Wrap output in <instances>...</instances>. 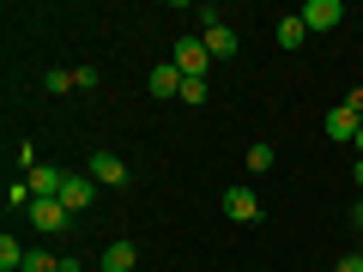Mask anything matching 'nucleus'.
Returning a JSON list of instances; mask_svg holds the SVG:
<instances>
[{"label":"nucleus","mask_w":363,"mask_h":272,"mask_svg":"<svg viewBox=\"0 0 363 272\" xmlns=\"http://www.w3.org/2000/svg\"><path fill=\"white\" fill-rule=\"evenodd\" d=\"M30 230H43V236H55V230H67V218H73V212L61 206V200H30Z\"/></svg>","instance_id":"6"},{"label":"nucleus","mask_w":363,"mask_h":272,"mask_svg":"<svg viewBox=\"0 0 363 272\" xmlns=\"http://www.w3.org/2000/svg\"><path fill=\"white\" fill-rule=\"evenodd\" d=\"M339 18H345L339 0H309V6H303V25L309 30H339Z\"/></svg>","instance_id":"10"},{"label":"nucleus","mask_w":363,"mask_h":272,"mask_svg":"<svg viewBox=\"0 0 363 272\" xmlns=\"http://www.w3.org/2000/svg\"><path fill=\"white\" fill-rule=\"evenodd\" d=\"M97 266H104V272H133V266H140V248H133V242H109Z\"/></svg>","instance_id":"11"},{"label":"nucleus","mask_w":363,"mask_h":272,"mask_svg":"<svg viewBox=\"0 0 363 272\" xmlns=\"http://www.w3.org/2000/svg\"><path fill=\"white\" fill-rule=\"evenodd\" d=\"M272 164H279V157H272V145H267V140H255V145H248V169H255V176H267Z\"/></svg>","instance_id":"14"},{"label":"nucleus","mask_w":363,"mask_h":272,"mask_svg":"<svg viewBox=\"0 0 363 272\" xmlns=\"http://www.w3.org/2000/svg\"><path fill=\"white\" fill-rule=\"evenodd\" d=\"M357 128H363V115H351L345 103H333V109L321 115V133H327L333 145H351V140H357Z\"/></svg>","instance_id":"4"},{"label":"nucleus","mask_w":363,"mask_h":272,"mask_svg":"<svg viewBox=\"0 0 363 272\" xmlns=\"http://www.w3.org/2000/svg\"><path fill=\"white\" fill-rule=\"evenodd\" d=\"M351 230H357V242H363V194L351 200Z\"/></svg>","instance_id":"19"},{"label":"nucleus","mask_w":363,"mask_h":272,"mask_svg":"<svg viewBox=\"0 0 363 272\" xmlns=\"http://www.w3.org/2000/svg\"><path fill=\"white\" fill-rule=\"evenodd\" d=\"M182 103H194V109L206 103V79H188V85H182Z\"/></svg>","instance_id":"17"},{"label":"nucleus","mask_w":363,"mask_h":272,"mask_svg":"<svg viewBox=\"0 0 363 272\" xmlns=\"http://www.w3.org/2000/svg\"><path fill=\"white\" fill-rule=\"evenodd\" d=\"M91 200H97V181H91L85 169H67V181H61V206H67V212H85Z\"/></svg>","instance_id":"5"},{"label":"nucleus","mask_w":363,"mask_h":272,"mask_svg":"<svg viewBox=\"0 0 363 272\" xmlns=\"http://www.w3.org/2000/svg\"><path fill=\"white\" fill-rule=\"evenodd\" d=\"M145 85H152V97L164 103V97H182V85H188V73H182L176 61H164V67H152V79H145Z\"/></svg>","instance_id":"8"},{"label":"nucleus","mask_w":363,"mask_h":272,"mask_svg":"<svg viewBox=\"0 0 363 272\" xmlns=\"http://www.w3.org/2000/svg\"><path fill=\"white\" fill-rule=\"evenodd\" d=\"M345 109H351V115H363V85H351V97H345Z\"/></svg>","instance_id":"21"},{"label":"nucleus","mask_w":363,"mask_h":272,"mask_svg":"<svg viewBox=\"0 0 363 272\" xmlns=\"http://www.w3.org/2000/svg\"><path fill=\"white\" fill-rule=\"evenodd\" d=\"M85 176L97 181V188H121V181H128V164H121L116 152H91L85 157Z\"/></svg>","instance_id":"2"},{"label":"nucleus","mask_w":363,"mask_h":272,"mask_svg":"<svg viewBox=\"0 0 363 272\" xmlns=\"http://www.w3.org/2000/svg\"><path fill=\"white\" fill-rule=\"evenodd\" d=\"M43 91H55V97H61V91H79V85H73V67H55V73H43Z\"/></svg>","instance_id":"16"},{"label":"nucleus","mask_w":363,"mask_h":272,"mask_svg":"<svg viewBox=\"0 0 363 272\" xmlns=\"http://www.w3.org/2000/svg\"><path fill=\"white\" fill-rule=\"evenodd\" d=\"M73 85L79 91H97V67H73Z\"/></svg>","instance_id":"18"},{"label":"nucleus","mask_w":363,"mask_h":272,"mask_svg":"<svg viewBox=\"0 0 363 272\" xmlns=\"http://www.w3.org/2000/svg\"><path fill=\"white\" fill-rule=\"evenodd\" d=\"M169 61H176V67H182L188 79H206L212 55H206V42H200V37H176V49H169Z\"/></svg>","instance_id":"1"},{"label":"nucleus","mask_w":363,"mask_h":272,"mask_svg":"<svg viewBox=\"0 0 363 272\" xmlns=\"http://www.w3.org/2000/svg\"><path fill=\"white\" fill-rule=\"evenodd\" d=\"M25 254H30V248H25V242H18V236H13V230L0 236V272H25Z\"/></svg>","instance_id":"13"},{"label":"nucleus","mask_w":363,"mask_h":272,"mask_svg":"<svg viewBox=\"0 0 363 272\" xmlns=\"http://www.w3.org/2000/svg\"><path fill=\"white\" fill-rule=\"evenodd\" d=\"M224 218H230V224H260V218H267L260 200H255V188H224Z\"/></svg>","instance_id":"3"},{"label":"nucleus","mask_w":363,"mask_h":272,"mask_svg":"<svg viewBox=\"0 0 363 272\" xmlns=\"http://www.w3.org/2000/svg\"><path fill=\"white\" fill-rule=\"evenodd\" d=\"M303 37H309L303 13H291V18H279V25H272V42H279V49H303Z\"/></svg>","instance_id":"12"},{"label":"nucleus","mask_w":363,"mask_h":272,"mask_svg":"<svg viewBox=\"0 0 363 272\" xmlns=\"http://www.w3.org/2000/svg\"><path fill=\"white\" fill-rule=\"evenodd\" d=\"M25 181H30V200H61V181H67V169L37 164V169H25Z\"/></svg>","instance_id":"7"},{"label":"nucleus","mask_w":363,"mask_h":272,"mask_svg":"<svg viewBox=\"0 0 363 272\" xmlns=\"http://www.w3.org/2000/svg\"><path fill=\"white\" fill-rule=\"evenodd\" d=\"M357 194H363V157H357Z\"/></svg>","instance_id":"22"},{"label":"nucleus","mask_w":363,"mask_h":272,"mask_svg":"<svg viewBox=\"0 0 363 272\" xmlns=\"http://www.w3.org/2000/svg\"><path fill=\"white\" fill-rule=\"evenodd\" d=\"M333 272H363V248H357V254H345V260H339Z\"/></svg>","instance_id":"20"},{"label":"nucleus","mask_w":363,"mask_h":272,"mask_svg":"<svg viewBox=\"0 0 363 272\" xmlns=\"http://www.w3.org/2000/svg\"><path fill=\"white\" fill-rule=\"evenodd\" d=\"M25 272H61V254H49V248H30V254H25Z\"/></svg>","instance_id":"15"},{"label":"nucleus","mask_w":363,"mask_h":272,"mask_svg":"<svg viewBox=\"0 0 363 272\" xmlns=\"http://www.w3.org/2000/svg\"><path fill=\"white\" fill-rule=\"evenodd\" d=\"M351 145H357V157H363V128H357V140H351Z\"/></svg>","instance_id":"23"},{"label":"nucleus","mask_w":363,"mask_h":272,"mask_svg":"<svg viewBox=\"0 0 363 272\" xmlns=\"http://www.w3.org/2000/svg\"><path fill=\"white\" fill-rule=\"evenodd\" d=\"M200 42H206V55H212V61H230V55L242 49V37H236L230 25H206V30H200Z\"/></svg>","instance_id":"9"}]
</instances>
